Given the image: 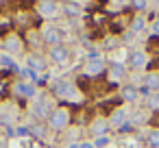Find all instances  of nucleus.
I'll return each instance as SVG.
<instances>
[{
	"label": "nucleus",
	"instance_id": "nucleus-1",
	"mask_svg": "<svg viewBox=\"0 0 159 148\" xmlns=\"http://www.w3.org/2000/svg\"><path fill=\"white\" fill-rule=\"evenodd\" d=\"M48 124L52 131H63L70 124V111L68 109H55L48 118Z\"/></svg>",
	"mask_w": 159,
	"mask_h": 148
},
{
	"label": "nucleus",
	"instance_id": "nucleus-2",
	"mask_svg": "<svg viewBox=\"0 0 159 148\" xmlns=\"http://www.w3.org/2000/svg\"><path fill=\"white\" fill-rule=\"evenodd\" d=\"M48 57H50V61L52 63H57V65H63L66 61H68V57H70V50L66 48V46H52L50 50H48Z\"/></svg>",
	"mask_w": 159,
	"mask_h": 148
},
{
	"label": "nucleus",
	"instance_id": "nucleus-3",
	"mask_svg": "<svg viewBox=\"0 0 159 148\" xmlns=\"http://www.w3.org/2000/svg\"><path fill=\"white\" fill-rule=\"evenodd\" d=\"M52 111H55V109L50 107V102H48L46 98H37V102L31 107V113H33L35 118H50Z\"/></svg>",
	"mask_w": 159,
	"mask_h": 148
},
{
	"label": "nucleus",
	"instance_id": "nucleus-4",
	"mask_svg": "<svg viewBox=\"0 0 159 148\" xmlns=\"http://www.w3.org/2000/svg\"><path fill=\"white\" fill-rule=\"evenodd\" d=\"M37 11L44 18H55L59 13V2H57V0H42L39 7H37Z\"/></svg>",
	"mask_w": 159,
	"mask_h": 148
},
{
	"label": "nucleus",
	"instance_id": "nucleus-5",
	"mask_svg": "<svg viewBox=\"0 0 159 148\" xmlns=\"http://www.w3.org/2000/svg\"><path fill=\"white\" fill-rule=\"evenodd\" d=\"M126 118H129V111H126V107H118V109L111 113V118H109V124L120 128V126L126 122Z\"/></svg>",
	"mask_w": 159,
	"mask_h": 148
},
{
	"label": "nucleus",
	"instance_id": "nucleus-6",
	"mask_svg": "<svg viewBox=\"0 0 159 148\" xmlns=\"http://www.w3.org/2000/svg\"><path fill=\"white\" fill-rule=\"evenodd\" d=\"M102 72H105V61H102V59L87 61V65H85V74H87V76H98V74H102Z\"/></svg>",
	"mask_w": 159,
	"mask_h": 148
},
{
	"label": "nucleus",
	"instance_id": "nucleus-7",
	"mask_svg": "<svg viewBox=\"0 0 159 148\" xmlns=\"http://www.w3.org/2000/svg\"><path fill=\"white\" fill-rule=\"evenodd\" d=\"M16 94L18 96H24V98H35V85L33 83H29V81H22V83H18L16 85Z\"/></svg>",
	"mask_w": 159,
	"mask_h": 148
},
{
	"label": "nucleus",
	"instance_id": "nucleus-8",
	"mask_svg": "<svg viewBox=\"0 0 159 148\" xmlns=\"http://www.w3.org/2000/svg\"><path fill=\"white\" fill-rule=\"evenodd\" d=\"M2 48H5L7 52H20V50H22V39H20L18 35H11V37H7V39L2 42Z\"/></svg>",
	"mask_w": 159,
	"mask_h": 148
},
{
	"label": "nucleus",
	"instance_id": "nucleus-9",
	"mask_svg": "<svg viewBox=\"0 0 159 148\" xmlns=\"http://www.w3.org/2000/svg\"><path fill=\"white\" fill-rule=\"evenodd\" d=\"M26 65H29V70H33V72L37 74V72H44V70H46V59H42L39 55H37V57L31 55V57L26 59Z\"/></svg>",
	"mask_w": 159,
	"mask_h": 148
},
{
	"label": "nucleus",
	"instance_id": "nucleus-10",
	"mask_svg": "<svg viewBox=\"0 0 159 148\" xmlns=\"http://www.w3.org/2000/svg\"><path fill=\"white\" fill-rule=\"evenodd\" d=\"M120 94H122V98H124L126 102H135L137 96H139V89H137L135 85H124V87L120 89Z\"/></svg>",
	"mask_w": 159,
	"mask_h": 148
},
{
	"label": "nucleus",
	"instance_id": "nucleus-11",
	"mask_svg": "<svg viewBox=\"0 0 159 148\" xmlns=\"http://www.w3.org/2000/svg\"><path fill=\"white\" fill-rule=\"evenodd\" d=\"M109 126H111V124H109V120H102V118H100V120H96V122L92 124V133H94L96 137H100V135H107Z\"/></svg>",
	"mask_w": 159,
	"mask_h": 148
},
{
	"label": "nucleus",
	"instance_id": "nucleus-12",
	"mask_svg": "<svg viewBox=\"0 0 159 148\" xmlns=\"http://www.w3.org/2000/svg\"><path fill=\"white\" fill-rule=\"evenodd\" d=\"M44 39L50 44V48H52V46H59V44H61V33H59L57 29H48V31L44 33Z\"/></svg>",
	"mask_w": 159,
	"mask_h": 148
},
{
	"label": "nucleus",
	"instance_id": "nucleus-13",
	"mask_svg": "<svg viewBox=\"0 0 159 148\" xmlns=\"http://www.w3.org/2000/svg\"><path fill=\"white\" fill-rule=\"evenodd\" d=\"M146 63H148V57H146V55H144L142 50H137V52H133V55H131V65H133L135 70L144 68Z\"/></svg>",
	"mask_w": 159,
	"mask_h": 148
},
{
	"label": "nucleus",
	"instance_id": "nucleus-14",
	"mask_svg": "<svg viewBox=\"0 0 159 148\" xmlns=\"http://www.w3.org/2000/svg\"><path fill=\"white\" fill-rule=\"evenodd\" d=\"M70 89H72V85H70L68 81H57V83L52 85V92H55L57 96H63V98L68 96V92H70Z\"/></svg>",
	"mask_w": 159,
	"mask_h": 148
},
{
	"label": "nucleus",
	"instance_id": "nucleus-15",
	"mask_svg": "<svg viewBox=\"0 0 159 148\" xmlns=\"http://www.w3.org/2000/svg\"><path fill=\"white\" fill-rule=\"evenodd\" d=\"M146 89H152V94L159 92V74H148L146 76Z\"/></svg>",
	"mask_w": 159,
	"mask_h": 148
},
{
	"label": "nucleus",
	"instance_id": "nucleus-16",
	"mask_svg": "<svg viewBox=\"0 0 159 148\" xmlns=\"http://www.w3.org/2000/svg\"><path fill=\"white\" fill-rule=\"evenodd\" d=\"M0 68H5V70H16L18 65L13 63V59L9 55H0Z\"/></svg>",
	"mask_w": 159,
	"mask_h": 148
},
{
	"label": "nucleus",
	"instance_id": "nucleus-17",
	"mask_svg": "<svg viewBox=\"0 0 159 148\" xmlns=\"http://www.w3.org/2000/svg\"><path fill=\"white\" fill-rule=\"evenodd\" d=\"M146 139H148V146H150V148H159V128L150 131Z\"/></svg>",
	"mask_w": 159,
	"mask_h": 148
},
{
	"label": "nucleus",
	"instance_id": "nucleus-18",
	"mask_svg": "<svg viewBox=\"0 0 159 148\" xmlns=\"http://www.w3.org/2000/svg\"><path fill=\"white\" fill-rule=\"evenodd\" d=\"M109 144H111V137H109V135H100V137H96L94 148H107Z\"/></svg>",
	"mask_w": 159,
	"mask_h": 148
},
{
	"label": "nucleus",
	"instance_id": "nucleus-19",
	"mask_svg": "<svg viewBox=\"0 0 159 148\" xmlns=\"http://www.w3.org/2000/svg\"><path fill=\"white\" fill-rule=\"evenodd\" d=\"M111 76L113 78H122L124 76V65L122 63H113L111 65Z\"/></svg>",
	"mask_w": 159,
	"mask_h": 148
},
{
	"label": "nucleus",
	"instance_id": "nucleus-20",
	"mask_svg": "<svg viewBox=\"0 0 159 148\" xmlns=\"http://www.w3.org/2000/svg\"><path fill=\"white\" fill-rule=\"evenodd\" d=\"M144 26H146V22H144L142 18H135L133 24H131V31H133V33H139V31H144Z\"/></svg>",
	"mask_w": 159,
	"mask_h": 148
},
{
	"label": "nucleus",
	"instance_id": "nucleus-21",
	"mask_svg": "<svg viewBox=\"0 0 159 148\" xmlns=\"http://www.w3.org/2000/svg\"><path fill=\"white\" fill-rule=\"evenodd\" d=\"M148 107L150 109H159V92H155V94L148 96Z\"/></svg>",
	"mask_w": 159,
	"mask_h": 148
},
{
	"label": "nucleus",
	"instance_id": "nucleus-22",
	"mask_svg": "<svg viewBox=\"0 0 159 148\" xmlns=\"http://www.w3.org/2000/svg\"><path fill=\"white\" fill-rule=\"evenodd\" d=\"M79 11H81V9H79L76 5H68V7H66V13H68V16H76Z\"/></svg>",
	"mask_w": 159,
	"mask_h": 148
},
{
	"label": "nucleus",
	"instance_id": "nucleus-23",
	"mask_svg": "<svg viewBox=\"0 0 159 148\" xmlns=\"http://www.w3.org/2000/svg\"><path fill=\"white\" fill-rule=\"evenodd\" d=\"M131 5H133L135 9H142V11H144V9H146V0H131Z\"/></svg>",
	"mask_w": 159,
	"mask_h": 148
},
{
	"label": "nucleus",
	"instance_id": "nucleus-24",
	"mask_svg": "<svg viewBox=\"0 0 159 148\" xmlns=\"http://www.w3.org/2000/svg\"><path fill=\"white\" fill-rule=\"evenodd\" d=\"M152 33L159 35V20H155V24H152Z\"/></svg>",
	"mask_w": 159,
	"mask_h": 148
},
{
	"label": "nucleus",
	"instance_id": "nucleus-25",
	"mask_svg": "<svg viewBox=\"0 0 159 148\" xmlns=\"http://www.w3.org/2000/svg\"><path fill=\"white\" fill-rule=\"evenodd\" d=\"M81 148H94V144H89V141H83V144H81Z\"/></svg>",
	"mask_w": 159,
	"mask_h": 148
},
{
	"label": "nucleus",
	"instance_id": "nucleus-26",
	"mask_svg": "<svg viewBox=\"0 0 159 148\" xmlns=\"http://www.w3.org/2000/svg\"><path fill=\"white\" fill-rule=\"evenodd\" d=\"M70 148H81V144H70Z\"/></svg>",
	"mask_w": 159,
	"mask_h": 148
}]
</instances>
